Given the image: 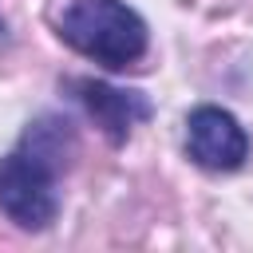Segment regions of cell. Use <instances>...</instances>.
<instances>
[{
    "instance_id": "5",
    "label": "cell",
    "mask_w": 253,
    "mask_h": 253,
    "mask_svg": "<svg viewBox=\"0 0 253 253\" xmlns=\"http://www.w3.org/2000/svg\"><path fill=\"white\" fill-rule=\"evenodd\" d=\"M4 36H8V28H4V16H0V40H4Z\"/></svg>"
},
{
    "instance_id": "1",
    "label": "cell",
    "mask_w": 253,
    "mask_h": 253,
    "mask_svg": "<svg viewBox=\"0 0 253 253\" xmlns=\"http://www.w3.org/2000/svg\"><path fill=\"white\" fill-rule=\"evenodd\" d=\"M75 154V130L59 115H40L20 146L0 158V210L20 229H47L59 213V174Z\"/></svg>"
},
{
    "instance_id": "4",
    "label": "cell",
    "mask_w": 253,
    "mask_h": 253,
    "mask_svg": "<svg viewBox=\"0 0 253 253\" xmlns=\"http://www.w3.org/2000/svg\"><path fill=\"white\" fill-rule=\"evenodd\" d=\"M75 99L83 103L91 123L115 146L126 142L138 123L150 119V99L142 91H123V87H111V83H99V79H75Z\"/></svg>"
},
{
    "instance_id": "2",
    "label": "cell",
    "mask_w": 253,
    "mask_h": 253,
    "mask_svg": "<svg viewBox=\"0 0 253 253\" xmlns=\"http://www.w3.org/2000/svg\"><path fill=\"white\" fill-rule=\"evenodd\" d=\"M55 28L67 47H75L79 55H87L111 71L134 67L150 43L142 16L134 8H126L123 0H67Z\"/></svg>"
},
{
    "instance_id": "3",
    "label": "cell",
    "mask_w": 253,
    "mask_h": 253,
    "mask_svg": "<svg viewBox=\"0 0 253 253\" xmlns=\"http://www.w3.org/2000/svg\"><path fill=\"white\" fill-rule=\"evenodd\" d=\"M186 146H190V158L202 170H213V174L241 170L245 158H249L245 126L229 111H221V107H194L190 111V119H186Z\"/></svg>"
}]
</instances>
